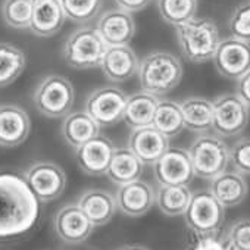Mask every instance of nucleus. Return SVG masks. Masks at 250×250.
I'll list each match as a JSON object with an SVG mask.
<instances>
[{
    "label": "nucleus",
    "instance_id": "c85d7f7f",
    "mask_svg": "<svg viewBox=\"0 0 250 250\" xmlns=\"http://www.w3.org/2000/svg\"><path fill=\"white\" fill-rule=\"evenodd\" d=\"M27 63L21 49L9 43H0V88L11 85L24 71Z\"/></svg>",
    "mask_w": 250,
    "mask_h": 250
},
{
    "label": "nucleus",
    "instance_id": "7c9ffc66",
    "mask_svg": "<svg viewBox=\"0 0 250 250\" xmlns=\"http://www.w3.org/2000/svg\"><path fill=\"white\" fill-rule=\"evenodd\" d=\"M34 0H5L2 5L3 21L18 30L30 28Z\"/></svg>",
    "mask_w": 250,
    "mask_h": 250
},
{
    "label": "nucleus",
    "instance_id": "a878e982",
    "mask_svg": "<svg viewBox=\"0 0 250 250\" xmlns=\"http://www.w3.org/2000/svg\"><path fill=\"white\" fill-rule=\"evenodd\" d=\"M145 165L140 159L127 147V149H115L106 175L109 180L118 186H124L140 180Z\"/></svg>",
    "mask_w": 250,
    "mask_h": 250
},
{
    "label": "nucleus",
    "instance_id": "1a4fd4ad",
    "mask_svg": "<svg viewBox=\"0 0 250 250\" xmlns=\"http://www.w3.org/2000/svg\"><path fill=\"white\" fill-rule=\"evenodd\" d=\"M127 94L113 85H104L91 91L85 99V112L100 125L112 127L122 121Z\"/></svg>",
    "mask_w": 250,
    "mask_h": 250
},
{
    "label": "nucleus",
    "instance_id": "c756f323",
    "mask_svg": "<svg viewBox=\"0 0 250 250\" xmlns=\"http://www.w3.org/2000/svg\"><path fill=\"white\" fill-rule=\"evenodd\" d=\"M158 11L167 24L178 27L196 17L197 0H158Z\"/></svg>",
    "mask_w": 250,
    "mask_h": 250
},
{
    "label": "nucleus",
    "instance_id": "2eb2a0df",
    "mask_svg": "<svg viewBox=\"0 0 250 250\" xmlns=\"http://www.w3.org/2000/svg\"><path fill=\"white\" fill-rule=\"evenodd\" d=\"M113 152V143L106 137L97 136L77 147L75 158L84 174L90 177H100L106 175Z\"/></svg>",
    "mask_w": 250,
    "mask_h": 250
},
{
    "label": "nucleus",
    "instance_id": "473e14b6",
    "mask_svg": "<svg viewBox=\"0 0 250 250\" xmlns=\"http://www.w3.org/2000/svg\"><path fill=\"white\" fill-rule=\"evenodd\" d=\"M224 244L228 250H250V218L234 221L225 234Z\"/></svg>",
    "mask_w": 250,
    "mask_h": 250
},
{
    "label": "nucleus",
    "instance_id": "c9c22d12",
    "mask_svg": "<svg viewBox=\"0 0 250 250\" xmlns=\"http://www.w3.org/2000/svg\"><path fill=\"white\" fill-rule=\"evenodd\" d=\"M235 94L250 107V71H247L243 77L237 80Z\"/></svg>",
    "mask_w": 250,
    "mask_h": 250
},
{
    "label": "nucleus",
    "instance_id": "9d476101",
    "mask_svg": "<svg viewBox=\"0 0 250 250\" xmlns=\"http://www.w3.org/2000/svg\"><path fill=\"white\" fill-rule=\"evenodd\" d=\"M24 180L39 202H53L66 187L65 171L53 162H34L24 174Z\"/></svg>",
    "mask_w": 250,
    "mask_h": 250
},
{
    "label": "nucleus",
    "instance_id": "20e7f679",
    "mask_svg": "<svg viewBox=\"0 0 250 250\" xmlns=\"http://www.w3.org/2000/svg\"><path fill=\"white\" fill-rule=\"evenodd\" d=\"M183 216L188 229L200 240L215 238L224 225L225 208L209 190H197L191 193L190 203Z\"/></svg>",
    "mask_w": 250,
    "mask_h": 250
},
{
    "label": "nucleus",
    "instance_id": "4468645a",
    "mask_svg": "<svg viewBox=\"0 0 250 250\" xmlns=\"http://www.w3.org/2000/svg\"><path fill=\"white\" fill-rule=\"evenodd\" d=\"M156 191L155 188L143 180H136L133 183L119 186L115 200L116 209L125 216L139 218L146 215L155 205Z\"/></svg>",
    "mask_w": 250,
    "mask_h": 250
},
{
    "label": "nucleus",
    "instance_id": "b1692460",
    "mask_svg": "<svg viewBox=\"0 0 250 250\" xmlns=\"http://www.w3.org/2000/svg\"><path fill=\"white\" fill-rule=\"evenodd\" d=\"M158 103H159L158 96H153L143 90L139 93H134L127 97L122 121H125V124H127L131 130L152 125Z\"/></svg>",
    "mask_w": 250,
    "mask_h": 250
},
{
    "label": "nucleus",
    "instance_id": "cd10ccee",
    "mask_svg": "<svg viewBox=\"0 0 250 250\" xmlns=\"http://www.w3.org/2000/svg\"><path fill=\"white\" fill-rule=\"evenodd\" d=\"M152 125L168 139L178 136L184 130V119L180 103L172 100H159Z\"/></svg>",
    "mask_w": 250,
    "mask_h": 250
},
{
    "label": "nucleus",
    "instance_id": "a211bd4d",
    "mask_svg": "<svg viewBox=\"0 0 250 250\" xmlns=\"http://www.w3.org/2000/svg\"><path fill=\"white\" fill-rule=\"evenodd\" d=\"M127 145L143 165H153L169 149V139L153 125H147L131 130Z\"/></svg>",
    "mask_w": 250,
    "mask_h": 250
},
{
    "label": "nucleus",
    "instance_id": "4c0bfd02",
    "mask_svg": "<svg viewBox=\"0 0 250 250\" xmlns=\"http://www.w3.org/2000/svg\"><path fill=\"white\" fill-rule=\"evenodd\" d=\"M190 250H228V249L225 247L224 243H221L215 238H205V240H200V243L196 244Z\"/></svg>",
    "mask_w": 250,
    "mask_h": 250
},
{
    "label": "nucleus",
    "instance_id": "393cba45",
    "mask_svg": "<svg viewBox=\"0 0 250 250\" xmlns=\"http://www.w3.org/2000/svg\"><path fill=\"white\" fill-rule=\"evenodd\" d=\"M100 125L85 112H69L62 122V136L72 147H80L85 142L97 137Z\"/></svg>",
    "mask_w": 250,
    "mask_h": 250
},
{
    "label": "nucleus",
    "instance_id": "7ed1b4c3",
    "mask_svg": "<svg viewBox=\"0 0 250 250\" xmlns=\"http://www.w3.org/2000/svg\"><path fill=\"white\" fill-rule=\"evenodd\" d=\"M177 28V40L184 58L193 63L212 61L221 42L218 27L208 18H193Z\"/></svg>",
    "mask_w": 250,
    "mask_h": 250
},
{
    "label": "nucleus",
    "instance_id": "2f4dec72",
    "mask_svg": "<svg viewBox=\"0 0 250 250\" xmlns=\"http://www.w3.org/2000/svg\"><path fill=\"white\" fill-rule=\"evenodd\" d=\"M103 0H61L65 17L74 22L91 21L100 11Z\"/></svg>",
    "mask_w": 250,
    "mask_h": 250
},
{
    "label": "nucleus",
    "instance_id": "f8f14e48",
    "mask_svg": "<svg viewBox=\"0 0 250 250\" xmlns=\"http://www.w3.org/2000/svg\"><path fill=\"white\" fill-rule=\"evenodd\" d=\"M153 174L159 186H188L194 178L188 152L169 147L153 164Z\"/></svg>",
    "mask_w": 250,
    "mask_h": 250
},
{
    "label": "nucleus",
    "instance_id": "58836bf2",
    "mask_svg": "<svg viewBox=\"0 0 250 250\" xmlns=\"http://www.w3.org/2000/svg\"><path fill=\"white\" fill-rule=\"evenodd\" d=\"M118 250H149V249L142 244H125V246H121Z\"/></svg>",
    "mask_w": 250,
    "mask_h": 250
},
{
    "label": "nucleus",
    "instance_id": "aec40b11",
    "mask_svg": "<svg viewBox=\"0 0 250 250\" xmlns=\"http://www.w3.org/2000/svg\"><path fill=\"white\" fill-rule=\"evenodd\" d=\"M209 191L224 208H234L244 202L249 193V184L244 175L237 171H224L209 180Z\"/></svg>",
    "mask_w": 250,
    "mask_h": 250
},
{
    "label": "nucleus",
    "instance_id": "f704fd0d",
    "mask_svg": "<svg viewBox=\"0 0 250 250\" xmlns=\"http://www.w3.org/2000/svg\"><path fill=\"white\" fill-rule=\"evenodd\" d=\"M229 164L238 174L250 175V139H240L229 147Z\"/></svg>",
    "mask_w": 250,
    "mask_h": 250
},
{
    "label": "nucleus",
    "instance_id": "f257e3e1",
    "mask_svg": "<svg viewBox=\"0 0 250 250\" xmlns=\"http://www.w3.org/2000/svg\"><path fill=\"white\" fill-rule=\"evenodd\" d=\"M39 212V199L24 178L0 174V238H11L30 231Z\"/></svg>",
    "mask_w": 250,
    "mask_h": 250
},
{
    "label": "nucleus",
    "instance_id": "0eeeda50",
    "mask_svg": "<svg viewBox=\"0 0 250 250\" xmlns=\"http://www.w3.org/2000/svg\"><path fill=\"white\" fill-rule=\"evenodd\" d=\"M107 44L96 28L83 27L74 31L63 44V58L75 69H88L99 66Z\"/></svg>",
    "mask_w": 250,
    "mask_h": 250
},
{
    "label": "nucleus",
    "instance_id": "6e6552de",
    "mask_svg": "<svg viewBox=\"0 0 250 250\" xmlns=\"http://www.w3.org/2000/svg\"><path fill=\"white\" fill-rule=\"evenodd\" d=\"M212 131L219 137H234L243 133L250 119V107L235 94L225 93L213 102Z\"/></svg>",
    "mask_w": 250,
    "mask_h": 250
},
{
    "label": "nucleus",
    "instance_id": "72a5a7b5",
    "mask_svg": "<svg viewBox=\"0 0 250 250\" xmlns=\"http://www.w3.org/2000/svg\"><path fill=\"white\" fill-rule=\"evenodd\" d=\"M228 28L232 37L250 43V0L238 5L228 21Z\"/></svg>",
    "mask_w": 250,
    "mask_h": 250
},
{
    "label": "nucleus",
    "instance_id": "412c9836",
    "mask_svg": "<svg viewBox=\"0 0 250 250\" xmlns=\"http://www.w3.org/2000/svg\"><path fill=\"white\" fill-rule=\"evenodd\" d=\"M61 0H34L30 30L39 37L55 36L65 22Z\"/></svg>",
    "mask_w": 250,
    "mask_h": 250
},
{
    "label": "nucleus",
    "instance_id": "39448f33",
    "mask_svg": "<svg viewBox=\"0 0 250 250\" xmlns=\"http://www.w3.org/2000/svg\"><path fill=\"white\" fill-rule=\"evenodd\" d=\"M194 177L212 180L224 172L229 164V147L222 137L210 133L199 134L188 147Z\"/></svg>",
    "mask_w": 250,
    "mask_h": 250
},
{
    "label": "nucleus",
    "instance_id": "9b49d317",
    "mask_svg": "<svg viewBox=\"0 0 250 250\" xmlns=\"http://www.w3.org/2000/svg\"><path fill=\"white\" fill-rule=\"evenodd\" d=\"M212 61L222 77L237 81L250 71V43L232 36L221 39Z\"/></svg>",
    "mask_w": 250,
    "mask_h": 250
},
{
    "label": "nucleus",
    "instance_id": "423d86ee",
    "mask_svg": "<svg viewBox=\"0 0 250 250\" xmlns=\"http://www.w3.org/2000/svg\"><path fill=\"white\" fill-rule=\"evenodd\" d=\"M37 110L47 118L66 116L75 100L72 83L58 74L47 75L36 88L33 96Z\"/></svg>",
    "mask_w": 250,
    "mask_h": 250
},
{
    "label": "nucleus",
    "instance_id": "e433bc0d",
    "mask_svg": "<svg viewBox=\"0 0 250 250\" xmlns=\"http://www.w3.org/2000/svg\"><path fill=\"white\" fill-rule=\"evenodd\" d=\"M113 2L118 5L119 9L133 14V12H139L147 8L152 0H113Z\"/></svg>",
    "mask_w": 250,
    "mask_h": 250
},
{
    "label": "nucleus",
    "instance_id": "bb28decb",
    "mask_svg": "<svg viewBox=\"0 0 250 250\" xmlns=\"http://www.w3.org/2000/svg\"><path fill=\"white\" fill-rule=\"evenodd\" d=\"M191 199L188 186H159L155 203L159 210L167 216L184 215Z\"/></svg>",
    "mask_w": 250,
    "mask_h": 250
},
{
    "label": "nucleus",
    "instance_id": "5701e85b",
    "mask_svg": "<svg viewBox=\"0 0 250 250\" xmlns=\"http://www.w3.org/2000/svg\"><path fill=\"white\" fill-rule=\"evenodd\" d=\"M183 119H184V128L191 133L205 134L212 131L213 124V103L200 96L187 97L180 103Z\"/></svg>",
    "mask_w": 250,
    "mask_h": 250
},
{
    "label": "nucleus",
    "instance_id": "4be33fe9",
    "mask_svg": "<svg viewBox=\"0 0 250 250\" xmlns=\"http://www.w3.org/2000/svg\"><path fill=\"white\" fill-rule=\"evenodd\" d=\"M77 205L85 213V216L91 221L94 227L106 225L116 212V200L115 197L102 188H90L85 190L77 200Z\"/></svg>",
    "mask_w": 250,
    "mask_h": 250
},
{
    "label": "nucleus",
    "instance_id": "ddd939ff",
    "mask_svg": "<svg viewBox=\"0 0 250 250\" xmlns=\"http://www.w3.org/2000/svg\"><path fill=\"white\" fill-rule=\"evenodd\" d=\"M53 227L58 237L68 244L84 243L94 229V225L77 203L62 206L55 215Z\"/></svg>",
    "mask_w": 250,
    "mask_h": 250
},
{
    "label": "nucleus",
    "instance_id": "f03ea898",
    "mask_svg": "<svg viewBox=\"0 0 250 250\" xmlns=\"http://www.w3.org/2000/svg\"><path fill=\"white\" fill-rule=\"evenodd\" d=\"M137 75L143 91L165 96L181 83L183 63L169 52H152L140 61Z\"/></svg>",
    "mask_w": 250,
    "mask_h": 250
},
{
    "label": "nucleus",
    "instance_id": "f3484780",
    "mask_svg": "<svg viewBox=\"0 0 250 250\" xmlns=\"http://www.w3.org/2000/svg\"><path fill=\"white\" fill-rule=\"evenodd\" d=\"M139 58L128 46H109L100 62L102 72L110 83H125L139 71Z\"/></svg>",
    "mask_w": 250,
    "mask_h": 250
},
{
    "label": "nucleus",
    "instance_id": "dca6fc26",
    "mask_svg": "<svg viewBox=\"0 0 250 250\" xmlns=\"http://www.w3.org/2000/svg\"><path fill=\"white\" fill-rule=\"evenodd\" d=\"M30 131V116L21 106L0 104V146L17 147L27 140Z\"/></svg>",
    "mask_w": 250,
    "mask_h": 250
},
{
    "label": "nucleus",
    "instance_id": "6ab92c4d",
    "mask_svg": "<svg viewBox=\"0 0 250 250\" xmlns=\"http://www.w3.org/2000/svg\"><path fill=\"white\" fill-rule=\"evenodd\" d=\"M103 42L109 46L128 44L136 34V22L133 15L122 9H112L104 12L96 27Z\"/></svg>",
    "mask_w": 250,
    "mask_h": 250
}]
</instances>
